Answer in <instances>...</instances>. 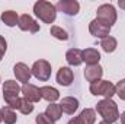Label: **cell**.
<instances>
[{
    "instance_id": "cell-1",
    "label": "cell",
    "mask_w": 125,
    "mask_h": 124,
    "mask_svg": "<svg viewBox=\"0 0 125 124\" xmlns=\"http://www.w3.org/2000/svg\"><path fill=\"white\" fill-rule=\"evenodd\" d=\"M21 92H22V88L15 80H6L4 82V85H3V98H4L7 107H10L12 110H15V108L19 110L21 99H22V98H19Z\"/></svg>"
},
{
    "instance_id": "cell-2",
    "label": "cell",
    "mask_w": 125,
    "mask_h": 124,
    "mask_svg": "<svg viewBox=\"0 0 125 124\" xmlns=\"http://www.w3.org/2000/svg\"><path fill=\"white\" fill-rule=\"evenodd\" d=\"M96 111L100 114V117L103 118V121H106V123H109V124L118 121V118H119L118 105L112 99H102L100 102H97Z\"/></svg>"
},
{
    "instance_id": "cell-3",
    "label": "cell",
    "mask_w": 125,
    "mask_h": 124,
    "mask_svg": "<svg viewBox=\"0 0 125 124\" xmlns=\"http://www.w3.org/2000/svg\"><path fill=\"white\" fill-rule=\"evenodd\" d=\"M33 12L35 15L45 24H52L57 18V7L45 0H39L33 4Z\"/></svg>"
},
{
    "instance_id": "cell-4",
    "label": "cell",
    "mask_w": 125,
    "mask_h": 124,
    "mask_svg": "<svg viewBox=\"0 0 125 124\" xmlns=\"http://www.w3.org/2000/svg\"><path fill=\"white\" fill-rule=\"evenodd\" d=\"M90 92L94 96H105V99H112L115 95V85L108 80H97L90 83Z\"/></svg>"
},
{
    "instance_id": "cell-5",
    "label": "cell",
    "mask_w": 125,
    "mask_h": 124,
    "mask_svg": "<svg viewBox=\"0 0 125 124\" xmlns=\"http://www.w3.org/2000/svg\"><path fill=\"white\" fill-rule=\"evenodd\" d=\"M31 72L38 80L47 82L51 77V64L47 62V60H38V62L33 63Z\"/></svg>"
},
{
    "instance_id": "cell-6",
    "label": "cell",
    "mask_w": 125,
    "mask_h": 124,
    "mask_svg": "<svg viewBox=\"0 0 125 124\" xmlns=\"http://www.w3.org/2000/svg\"><path fill=\"white\" fill-rule=\"evenodd\" d=\"M96 15H97V19L103 21L105 24H108L109 26H112L115 22H116V10L112 4H102L97 7L96 10Z\"/></svg>"
},
{
    "instance_id": "cell-7",
    "label": "cell",
    "mask_w": 125,
    "mask_h": 124,
    "mask_svg": "<svg viewBox=\"0 0 125 124\" xmlns=\"http://www.w3.org/2000/svg\"><path fill=\"white\" fill-rule=\"evenodd\" d=\"M89 31L90 34L96 37V38H106V37H109V32H111V26L108 25V24H105L103 21H100V19H93L92 22H90V25H89Z\"/></svg>"
},
{
    "instance_id": "cell-8",
    "label": "cell",
    "mask_w": 125,
    "mask_h": 124,
    "mask_svg": "<svg viewBox=\"0 0 125 124\" xmlns=\"http://www.w3.org/2000/svg\"><path fill=\"white\" fill-rule=\"evenodd\" d=\"M55 7L60 9L62 13H65V15H68V16H73V15H77V13H79L80 4H79V1H76V0H60Z\"/></svg>"
},
{
    "instance_id": "cell-9",
    "label": "cell",
    "mask_w": 125,
    "mask_h": 124,
    "mask_svg": "<svg viewBox=\"0 0 125 124\" xmlns=\"http://www.w3.org/2000/svg\"><path fill=\"white\" fill-rule=\"evenodd\" d=\"M13 73H15L16 79H18L19 82H22L23 85L29 82V79H31V76H32L31 69H29L25 63H16L15 67H13Z\"/></svg>"
},
{
    "instance_id": "cell-10",
    "label": "cell",
    "mask_w": 125,
    "mask_h": 124,
    "mask_svg": "<svg viewBox=\"0 0 125 124\" xmlns=\"http://www.w3.org/2000/svg\"><path fill=\"white\" fill-rule=\"evenodd\" d=\"M94 120H96V112L92 108H86L80 112L79 117L70 120L68 124H94Z\"/></svg>"
},
{
    "instance_id": "cell-11",
    "label": "cell",
    "mask_w": 125,
    "mask_h": 124,
    "mask_svg": "<svg viewBox=\"0 0 125 124\" xmlns=\"http://www.w3.org/2000/svg\"><path fill=\"white\" fill-rule=\"evenodd\" d=\"M18 26L22 29V31H28V32H35L39 31V24L36 21H33L29 15H22L19 16V22H18Z\"/></svg>"
},
{
    "instance_id": "cell-12",
    "label": "cell",
    "mask_w": 125,
    "mask_h": 124,
    "mask_svg": "<svg viewBox=\"0 0 125 124\" xmlns=\"http://www.w3.org/2000/svg\"><path fill=\"white\" fill-rule=\"evenodd\" d=\"M74 80V73L70 67H60L57 72V82L61 86H70Z\"/></svg>"
},
{
    "instance_id": "cell-13",
    "label": "cell",
    "mask_w": 125,
    "mask_h": 124,
    "mask_svg": "<svg viewBox=\"0 0 125 124\" xmlns=\"http://www.w3.org/2000/svg\"><path fill=\"white\" fill-rule=\"evenodd\" d=\"M22 93H23V96H25V99H28L29 102H38L39 99H41V92H39V89L35 86V85H32V83H25L23 86H22Z\"/></svg>"
},
{
    "instance_id": "cell-14",
    "label": "cell",
    "mask_w": 125,
    "mask_h": 124,
    "mask_svg": "<svg viewBox=\"0 0 125 124\" xmlns=\"http://www.w3.org/2000/svg\"><path fill=\"white\" fill-rule=\"evenodd\" d=\"M102 74H103V69H102L99 64L87 66V67L84 69V77H86V80L90 82V83H94V82L100 80Z\"/></svg>"
},
{
    "instance_id": "cell-15",
    "label": "cell",
    "mask_w": 125,
    "mask_h": 124,
    "mask_svg": "<svg viewBox=\"0 0 125 124\" xmlns=\"http://www.w3.org/2000/svg\"><path fill=\"white\" fill-rule=\"evenodd\" d=\"M60 107H61L62 112L71 115V114H74V112L77 111V108H79V101H77L76 98H73V96H65V98L61 99Z\"/></svg>"
},
{
    "instance_id": "cell-16",
    "label": "cell",
    "mask_w": 125,
    "mask_h": 124,
    "mask_svg": "<svg viewBox=\"0 0 125 124\" xmlns=\"http://www.w3.org/2000/svg\"><path fill=\"white\" fill-rule=\"evenodd\" d=\"M65 60L70 66H80L83 63V51L79 48H71L67 51Z\"/></svg>"
},
{
    "instance_id": "cell-17",
    "label": "cell",
    "mask_w": 125,
    "mask_h": 124,
    "mask_svg": "<svg viewBox=\"0 0 125 124\" xmlns=\"http://www.w3.org/2000/svg\"><path fill=\"white\" fill-rule=\"evenodd\" d=\"M99 60H100V53L96 48H86L83 51V62L87 66L99 64Z\"/></svg>"
},
{
    "instance_id": "cell-18",
    "label": "cell",
    "mask_w": 125,
    "mask_h": 124,
    "mask_svg": "<svg viewBox=\"0 0 125 124\" xmlns=\"http://www.w3.org/2000/svg\"><path fill=\"white\" fill-rule=\"evenodd\" d=\"M39 92H41V98H44L45 101H48L51 104H54L60 98V92L52 86H42L39 89Z\"/></svg>"
},
{
    "instance_id": "cell-19",
    "label": "cell",
    "mask_w": 125,
    "mask_h": 124,
    "mask_svg": "<svg viewBox=\"0 0 125 124\" xmlns=\"http://www.w3.org/2000/svg\"><path fill=\"white\" fill-rule=\"evenodd\" d=\"M1 21H3V24H6L7 26H15V25H18V22H19V16H18V13L13 12V10H6V12L1 13Z\"/></svg>"
},
{
    "instance_id": "cell-20",
    "label": "cell",
    "mask_w": 125,
    "mask_h": 124,
    "mask_svg": "<svg viewBox=\"0 0 125 124\" xmlns=\"http://www.w3.org/2000/svg\"><path fill=\"white\" fill-rule=\"evenodd\" d=\"M45 114L51 118V120H54V121H57V120H60L61 118V107L58 105V104H50L48 107H47V111H45Z\"/></svg>"
},
{
    "instance_id": "cell-21",
    "label": "cell",
    "mask_w": 125,
    "mask_h": 124,
    "mask_svg": "<svg viewBox=\"0 0 125 124\" xmlns=\"http://www.w3.org/2000/svg\"><path fill=\"white\" fill-rule=\"evenodd\" d=\"M100 47L103 48L105 53H114L116 50V47H118V42H116V39L114 37H106V38L102 39Z\"/></svg>"
},
{
    "instance_id": "cell-22",
    "label": "cell",
    "mask_w": 125,
    "mask_h": 124,
    "mask_svg": "<svg viewBox=\"0 0 125 124\" xmlns=\"http://www.w3.org/2000/svg\"><path fill=\"white\" fill-rule=\"evenodd\" d=\"M1 118H3L4 124H15L16 123V120H18L16 112H15L10 107H4V108H1Z\"/></svg>"
},
{
    "instance_id": "cell-23",
    "label": "cell",
    "mask_w": 125,
    "mask_h": 124,
    "mask_svg": "<svg viewBox=\"0 0 125 124\" xmlns=\"http://www.w3.org/2000/svg\"><path fill=\"white\" fill-rule=\"evenodd\" d=\"M51 35L55 37L57 39H61V41H67L68 39V34L60 26H51Z\"/></svg>"
},
{
    "instance_id": "cell-24",
    "label": "cell",
    "mask_w": 125,
    "mask_h": 124,
    "mask_svg": "<svg viewBox=\"0 0 125 124\" xmlns=\"http://www.w3.org/2000/svg\"><path fill=\"white\" fill-rule=\"evenodd\" d=\"M19 111L22 112V114H31L32 111H33V105H32V102H29L28 99H25V98H22L21 99V105H19Z\"/></svg>"
},
{
    "instance_id": "cell-25",
    "label": "cell",
    "mask_w": 125,
    "mask_h": 124,
    "mask_svg": "<svg viewBox=\"0 0 125 124\" xmlns=\"http://www.w3.org/2000/svg\"><path fill=\"white\" fill-rule=\"evenodd\" d=\"M115 93H116L122 101H125V79L119 80V82L116 83V86H115Z\"/></svg>"
},
{
    "instance_id": "cell-26",
    "label": "cell",
    "mask_w": 125,
    "mask_h": 124,
    "mask_svg": "<svg viewBox=\"0 0 125 124\" xmlns=\"http://www.w3.org/2000/svg\"><path fill=\"white\" fill-rule=\"evenodd\" d=\"M36 124H54V120H51L45 112H41L36 115Z\"/></svg>"
},
{
    "instance_id": "cell-27",
    "label": "cell",
    "mask_w": 125,
    "mask_h": 124,
    "mask_svg": "<svg viewBox=\"0 0 125 124\" xmlns=\"http://www.w3.org/2000/svg\"><path fill=\"white\" fill-rule=\"evenodd\" d=\"M6 48H7V42H6V39L0 35V51L6 53Z\"/></svg>"
},
{
    "instance_id": "cell-28",
    "label": "cell",
    "mask_w": 125,
    "mask_h": 124,
    "mask_svg": "<svg viewBox=\"0 0 125 124\" xmlns=\"http://www.w3.org/2000/svg\"><path fill=\"white\" fill-rule=\"evenodd\" d=\"M118 6H119L121 9H124V10H125V0H119V1H118Z\"/></svg>"
},
{
    "instance_id": "cell-29",
    "label": "cell",
    "mask_w": 125,
    "mask_h": 124,
    "mask_svg": "<svg viewBox=\"0 0 125 124\" xmlns=\"http://www.w3.org/2000/svg\"><path fill=\"white\" fill-rule=\"evenodd\" d=\"M119 117H121V123L125 124V111L122 112V114H121V115H119Z\"/></svg>"
},
{
    "instance_id": "cell-30",
    "label": "cell",
    "mask_w": 125,
    "mask_h": 124,
    "mask_svg": "<svg viewBox=\"0 0 125 124\" xmlns=\"http://www.w3.org/2000/svg\"><path fill=\"white\" fill-rule=\"evenodd\" d=\"M3 54H4V53H3V51H0V62H1V59H3Z\"/></svg>"
},
{
    "instance_id": "cell-31",
    "label": "cell",
    "mask_w": 125,
    "mask_h": 124,
    "mask_svg": "<svg viewBox=\"0 0 125 124\" xmlns=\"http://www.w3.org/2000/svg\"><path fill=\"white\" fill-rule=\"evenodd\" d=\"M3 121V118H1V110H0V123Z\"/></svg>"
},
{
    "instance_id": "cell-32",
    "label": "cell",
    "mask_w": 125,
    "mask_h": 124,
    "mask_svg": "<svg viewBox=\"0 0 125 124\" xmlns=\"http://www.w3.org/2000/svg\"><path fill=\"white\" fill-rule=\"evenodd\" d=\"M99 124H109V123H106V121H102V123H99Z\"/></svg>"
}]
</instances>
